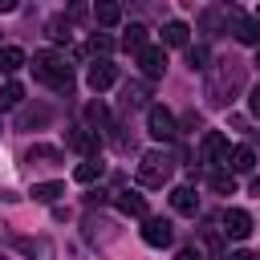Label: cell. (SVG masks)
Segmentation results:
<instances>
[{
    "mask_svg": "<svg viewBox=\"0 0 260 260\" xmlns=\"http://www.w3.org/2000/svg\"><path fill=\"white\" fill-rule=\"evenodd\" d=\"M16 4H20V0H0V12H12Z\"/></svg>",
    "mask_w": 260,
    "mask_h": 260,
    "instance_id": "1f68e13d",
    "label": "cell"
},
{
    "mask_svg": "<svg viewBox=\"0 0 260 260\" xmlns=\"http://www.w3.org/2000/svg\"><path fill=\"white\" fill-rule=\"evenodd\" d=\"M146 126H150V138H158V142H175V114L167 110V106H150L146 110Z\"/></svg>",
    "mask_w": 260,
    "mask_h": 260,
    "instance_id": "277c9868",
    "label": "cell"
},
{
    "mask_svg": "<svg viewBox=\"0 0 260 260\" xmlns=\"http://www.w3.org/2000/svg\"><path fill=\"white\" fill-rule=\"evenodd\" d=\"M146 223H142V240L150 244V248H167L171 240H175V232H171V219H162V215H142Z\"/></svg>",
    "mask_w": 260,
    "mask_h": 260,
    "instance_id": "5b68a950",
    "label": "cell"
},
{
    "mask_svg": "<svg viewBox=\"0 0 260 260\" xmlns=\"http://www.w3.org/2000/svg\"><path fill=\"white\" fill-rule=\"evenodd\" d=\"M85 118H89V122H93V126H102V122H106V118H110V110H106V106H102V102H89V106H85Z\"/></svg>",
    "mask_w": 260,
    "mask_h": 260,
    "instance_id": "d4e9b609",
    "label": "cell"
},
{
    "mask_svg": "<svg viewBox=\"0 0 260 260\" xmlns=\"http://www.w3.org/2000/svg\"><path fill=\"white\" fill-rule=\"evenodd\" d=\"M207 183H211V191H219V195H232V191H236V175H232V171H211Z\"/></svg>",
    "mask_w": 260,
    "mask_h": 260,
    "instance_id": "44dd1931",
    "label": "cell"
},
{
    "mask_svg": "<svg viewBox=\"0 0 260 260\" xmlns=\"http://www.w3.org/2000/svg\"><path fill=\"white\" fill-rule=\"evenodd\" d=\"M122 98H126V106H142L146 102V85H126Z\"/></svg>",
    "mask_w": 260,
    "mask_h": 260,
    "instance_id": "83f0119b",
    "label": "cell"
},
{
    "mask_svg": "<svg viewBox=\"0 0 260 260\" xmlns=\"http://www.w3.org/2000/svg\"><path fill=\"white\" fill-rule=\"evenodd\" d=\"M228 162H232L236 175H244V171L256 167V150H252V146H236V150H228Z\"/></svg>",
    "mask_w": 260,
    "mask_h": 260,
    "instance_id": "9a60e30c",
    "label": "cell"
},
{
    "mask_svg": "<svg viewBox=\"0 0 260 260\" xmlns=\"http://www.w3.org/2000/svg\"><path fill=\"white\" fill-rule=\"evenodd\" d=\"M0 69H4V73H16V69H24V49H16V45H4V49H0Z\"/></svg>",
    "mask_w": 260,
    "mask_h": 260,
    "instance_id": "e0dca14e",
    "label": "cell"
},
{
    "mask_svg": "<svg viewBox=\"0 0 260 260\" xmlns=\"http://www.w3.org/2000/svg\"><path fill=\"white\" fill-rule=\"evenodd\" d=\"M138 183L142 187H162L167 179H171V154H162V150H146L142 158H138Z\"/></svg>",
    "mask_w": 260,
    "mask_h": 260,
    "instance_id": "3957f363",
    "label": "cell"
},
{
    "mask_svg": "<svg viewBox=\"0 0 260 260\" xmlns=\"http://www.w3.org/2000/svg\"><path fill=\"white\" fill-rule=\"evenodd\" d=\"M93 20H98L102 28H114V24L122 20V4H118V0H93Z\"/></svg>",
    "mask_w": 260,
    "mask_h": 260,
    "instance_id": "4fadbf2b",
    "label": "cell"
},
{
    "mask_svg": "<svg viewBox=\"0 0 260 260\" xmlns=\"http://www.w3.org/2000/svg\"><path fill=\"white\" fill-rule=\"evenodd\" d=\"M232 32L240 45H260V20L256 16H232Z\"/></svg>",
    "mask_w": 260,
    "mask_h": 260,
    "instance_id": "30bf717a",
    "label": "cell"
},
{
    "mask_svg": "<svg viewBox=\"0 0 260 260\" xmlns=\"http://www.w3.org/2000/svg\"><path fill=\"white\" fill-rule=\"evenodd\" d=\"M0 260H4V256H0Z\"/></svg>",
    "mask_w": 260,
    "mask_h": 260,
    "instance_id": "f35d334b",
    "label": "cell"
},
{
    "mask_svg": "<svg viewBox=\"0 0 260 260\" xmlns=\"http://www.w3.org/2000/svg\"><path fill=\"white\" fill-rule=\"evenodd\" d=\"M0 199H16V195H8V191H4V187H0Z\"/></svg>",
    "mask_w": 260,
    "mask_h": 260,
    "instance_id": "e575fe53",
    "label": "cell"
},
{
    "mask_svg": "<svg viewBox=\"0 0 260 260\" xmlns=\"http://www.w3.org/2000/svg\"><path fill=\"white\" fill-rule=\"evenodd\" d=\"M256 65H260V53H256Z\"/></svg>",
    "mask_w": 260,
    "mask_h": 260,
    "instance_id": "d590c367",
    "label": "cell"
},
{
    "mask_svg": "<svg viewBox=\"0 0 260 260\" xmlns=\"http://www.w3.org/2000/svg\"><path fill=\"white\" fill-rule=\"evenodd\" d=\"M85 81H89V89H93V93H102V89H110V85L118 81V65H110V61L102 57V61H93V65H89Z\"/></svg>",
    "mask_w": 260,
    "mask_h": 260,
    "instance_id": "8992f818",
    "label": "cell"
},
{
    "mask_svg": "<svg viewBox=\"0 0 260 260\" xmlns=\"http://www.w3.org/2000/svg\"><path fill=\"white\" fill-rule=\"evenodd\" d=\"M187 37H191V28H187L183 20H167V24H162V45L183 49V45H187Z\"/></svg>",
    "mask_w": 260,
    "mask_h": 260,
    "instance_id": "5bb4252c",
    "label": "cell"
},
{
    "mask_svg": "<svg viewBox=\"0 0 260 260\" xmlns=\"http://www.w3.org/2000/svg\"><path fill=\"white\" fill-rule=\"evenodd\" d=\"M73 179H77V183H93V179H102V162H98V158H85V162H77Z\"/></svg>",
    "mask_w": 260,
    "mask_h": 260,
    "instance_id": "ffe728a7",
    "label": "cell"
},
{
    "mask_svg": "<svg viewBox=\"0 0 260 260\" xmlns=\"http://www.w3.org/2000/svg\"><path fill=\"white\" fill-rule=\"evenodd\" d=\"M20 248L24 252H37V260H53V248L45 240H20Z\"/></svg>",
    "mask_w": 260,
    "mask_h": 260,
    "instance_id": "cb8c5ba5",
    "label": "cell"
},
{
    "mask_svg": "<svg viewBox=\"0 0 260 260\" xmlns=\"http://www.w3.org/2000/svg\"><path fill=\"white\" fill-rule=\"evenodd\" d=\"M248 110H252V118H260V85H252V93H248Z\"/></svg>",
    "mask_w": 260,
    "mask_h": 260,
    "instance_id": "f546056e",
    "label": "cell"
},
{
    "mask_svg": "<svg viewBox=\"0 0 260 260\" xmlns=\"http://www.w3.org/2000/svg\"><path fill=\"white\" fill-rule=\"evenodd\" d=\"M171 207H175L179 215H195V211H199V195H195V187H175V191H171Z\"/></svg>",
    "mask_w": 260,
    "mask_h": 260,
    "instance_id": "7c38bea8",
    "label": "cell"
},
{
    "mask_svg": "<svg viewBox=\"0 0 260 260\" xmlns=\"http://www.w3.org/2000/svg\"><path fill=\"white\" fill-rule=\"evenodd\" d=\"M69 146H77L85 158H98V154H102V138H98L93 130H85V126H77V130L69 134Z\"/></svg>",
    "mask_w": 260,
    "mask_h": 260,
    "instance_id": "9c48e42d",
    "label": "cell"
},
{
    "mask_svg": "<svg viewBox=\"0 0 260 260\" xmlns=\"http://www.w3.org/2000/svg\"><path fill=\"white\" fill-rule=\"evenodd\" d=\"M203 61H207V49H203V45H199V49H187V65H191V69H207Z\"/></svg>",
    "mask_w": 260,
    "mask_h": 260,
    "instance_id": "f1b7e54d",
    "label": "cell"
},
{
    "mask_svg": "<svg viewBox=\"0 0 260 260\" xmlns=\"http://www.w3.org/2000/svg\"><path fill=\"white\" fill-rule=\"evenodd\" d=\"M240 81H244V65L240 61H215V69H211V77H207V98H211V106H228L232 102V93L240 89Z\"/></svg>",
    "mask_w": 260,
    "mask_h": 260,
    "instance_id": "6da1fadb",
    "label": "cell"
},
{
    "mask_svg": "<svg viewBox=\"0 0 260 260\" xmlns=\"http://www.w3.org/2000/svg\"><path fill=\"white\" fill-rule=\"evenodd\" d=\"M175 260H203V256H199V252H195V248H183V252H179V256H175Z\"/></svg>",
    "mask_w": 260,
    "mask_h": 260,
    "instance_id": "4dcf8cb0",
    "label": "cell"
},
{
    "mask_svg": "<svg viewBox=\"0 0 260 260\" xmlns=\"http://www.w3.org/2000/svg\"><path fill=\"white\" fill-rule=\"evenodd\" d=\"M122 45L138 53V49L146 45V28H142V24H130V28H126V37H122Z\"/></svg>",
    "mask_w": 260,
    "mask_h": 260,
    "instance_id": "7402d4cb",
    "label": "cell"
},
{
    "mask_svg": "<svg viewBox=\"0 0 260 260\" xmlns=\"http://www.w3.org/2000/svg\"><path fill=\"white\" fill-rule=\"evenodd\" d=\"M252 195H260V175H256V179H252Z\"/></svg>",
    "mask_w": 260,
    "mask_h": 260,
    "instance_id": "d6a6232c",
    "label": "cell"
},
{
    "mask_svg": "<svg viewBox=\"0 0 260 260\" xmlns=\"http://www.w3.org/2000/svg\"><path fill=\"white\" fill-rule=\"evenodd\" d=\"M49 37H53V41H69V24H65L61 16H53V20H49Z\"/></svg>",
    "mask_w": 260,
    "mask_h": 260,
    "instance_id": "484cf974",
    "label": "cell"
},
{
    "mask_svg": "<svg viewBox=\"0 0 260 260\" xmlns=\"http://www.w3.org/2000/svg\"><path fill=\"white\" fill-rule=\"evenodd\" d=\"M69 4H77V0H69Z\"/></svg>",
    "mask_w": 260,
    "mask_h": 260,
    "instance_id": "8d00e7d4",
    "label": "cell"
},
{
    "mask_svg": "<svg viewBox=\"0 0 260 260\" xmlns=\"http://www.w3.org/2000/svg\"><path fill=\"white\" fill-rule=\"evenodd\" d=\"M32 77L45 81V85H53V89H65V93L73 89V69L65 65L61 53H49V49L32 57Z\"/></svg>",
    "mask_w": 260,
    "mask_h": 260,
    "instance_id": "7a4b0ae2",
    "label": "cell"
},
{
    "mask_svg": "<svg viewBox=\"0 0 260 260\" xmlns=\"http://www.w3.org/2000/svg\"><path fill=\"white\" fill-rule=\"evenodd\" d=\"M228 260H252V256H248V252H236V256H228Z\"/></svg>",
    "mask_w": 260,
    "mask_h": 260,
    "instance_id": "836d02e7",
    "label": "cell"
},
{
    "mask_svg": "<svg viewBox=\"0 0 260 260\" xmlns=\"http://www.w3.org/2000/svg\"><path fill=\"white\" fill-rule=\"evenodd\" d=\"M28 162H61V150L57 146H32L28 150Z\"/></svg>",
    "mask_w": 260,
    "mask_h": 260,
    "instance_id": "603a6c76",
    "label": "cell"
},
{
    "mask_svg": "<svg viewBox=\"0 0 260 260\" xmlns=\"http://www.w3.org/2000/svg\"><path fill=\"white\" fill-rule=\"evenodd\" d=\"M118 207H122L126 215H146V195H138V191H118Z\"/></svg>",
    "mask_w": 260,
    "mask_h": 260,
    "instance_id": "2e32d148",
    "label": "cell"
},
{
    "mask_svg": "<svg viewBox=\"0 0 260 260\" xmlns=\"http://www.w3.org/2000/svg\"><path fill=\"white\" fill-rule=\"evenodd\" d=\"M89 49H93V53H110V49H114V37H106V32H93V37H89Z\"/></svg>",
    "mask_w": 260,
    "mask_h": 260,
    "instance_id": "4316f807",
    "label": "cell"
},
{
    "mask_svg": "<svg viewBox=\"0 0 260 260\" xmlns=\"http://www.w3.org/2000/svg\"><path fill=\"white\" fill-rule=\"evenodd\" d=\"M228 138L219 134V130H211L207 138H203V162H228Z\"/></svg>",
    "mask_w": 260,
    "mask_h": 260,
    "instance_id": "8fae6325",
    "label": "cell"
},
{
    "mask_svg": "<svg viewBox=\"0 0 260 260\" xmlns=\"http://www.w3.org/2000/svg\"><path fill=\"white\" fill-rule=\"evenodd\" d=\"M57 195H65V183H32V199L37 203H53Z\"/></svg>",
    "mask_w": 260,
    "mask_h": 260,
    "instance_id": "d6986e66",
    "label": "cell"
},
{
    "mask_svg": "<svg viewBox=\"0 0 260 260\" xmlns=\"http://www.w3.org/2000/svg\"><path fill=\"white\" fill-rule=\"evenodd\" d=\"M138 65H142L146 77H162V69H167V53H162V45H142V49H138Z\"/></svg>",
    "mask_w": 260,
    "mask_h": 260,
    "instance_id": "ba28073f",
    "label": "cell"
},
{
    "mask_svg": "<svg viewBox=\"0 0 260 260\" xmlns=\"http://www.w3.org/2000/svg\"><path fill=\"white\" fill-rule=\"evenodd\" d=\"M223 232H228L232 240H248V236H252V215H248L244 207H228V211H223Z\"/></svg>",
    "mask_w": 260,
    "mask_h": 260,
    "instance_id": "52a82bcc",
    "label": "cell"
},
{
    "mask_svg": "<svg viewBox=\"0 0 260 260\" xmlns=\"http://www.w3.org/2000/svg\"><path fill=\"white\" fill-rule=\"evenodd\" d=\"M252 260H260V256H252Z\"/></svg>",
    "mask_w": 260,
    "mask_h": 260,
    "instance_id": "74e56055",
    "label": "cell"
},
{
    "mask_svg": "<svg viewBox=\"0 0 260 260\" xmlns=\"http://www.w3.org/2000/svg\"><path fill=\"white\" fill-rule=\"evenodd\" d=\"M20 98H24V85H20V81H4V85H0V110L20 106Z\"/></svg>",
    "mask_w": 260,
    "mask_h": 260,
    "instance_id": "ac0fdd59",
    "label": "cell"
}]
</instances>
